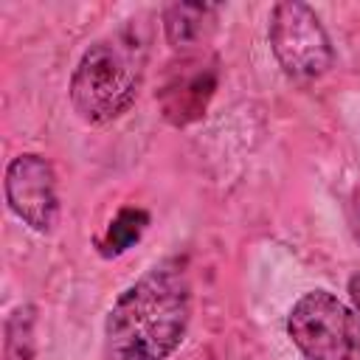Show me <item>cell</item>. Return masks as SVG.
<instances>
[{"mask_svg": "<svg viewBox=\"0 0 360 360\" xmlns=\"http://www.w3.org/2000/svg\"><path fill=\"white\" fill-rule=\"evenodd\" d=\"M270 48L281 70L292 79H318L332 62V42L318 14L307 3H278L270 14Z\"/></svg>", "mask_w": 360, "mask_h": 360, "instance_id": "cell-4", "label": "cell"}, {"mask_svg": "<svg viewBox=\"0 0 360 360\" xmlns=\"http://www.w3.org/2000/svg\"><path fill=\"white\" fill-rule=\"evenodd\" d=\"M6 360H34V309L17 307L6 321Z\"/></svg>", "mask_w": 360, "mask_h": 360, "instance_id": "cell-9", "label": "cell"}, {"mask_svg": "<svg viewBox=\"0 0 360 360\" xmlns=\"http://www.w3.org/2000/svg\"><path fill=\"white\" fill-rule=\"evenodd\" d=\"M149 59V31L129 20L96 39L70 76V104L87 124H107L124 115L143 82Z\"/></svg>", "mask_w": 360, "mask_h": 360, "instance_id": "cell-2", "label": "cell"}, {"mask_svg": "<svg viewBox=\"0 0 360 360\" xmlns=\"http://www.w3.org/2000/svg\"><path fill=\"white\" fill-rule=\"evenodd\" d=\"M214 90L217 59L205 53H186L180 62L169 65V73L158 90V104L166 121H172L174 127H186L202 118Z\"/></svg>", "mask_w": 360, "mask_h": 360, "instance_id": "cell-6", "label": "cell"}, {"mask_svg": "<svg viewBox=\"0 0 360 360\" xmlns=\"http://www.w3.org/2000/svg\"><path fill=\"white\" fill-rule=\"evenodd\" d=\"M6 202L37 233H51L59 219L56 174L42 155H17L6 169Z\"/></svg>", "mask_w": 360, "mask_h": 360, "instance_id": "cell-5", "label": "cell"}, {"mask_svg": "<svg viewBox=\"0 0 360 360\" xmlns=\"http://www.w3.org/2000/svg\"><path fill=\"white\" fill-rule=\"evenodd\" d=\"M349 222H352V231H354V236L360 242V186L354 188L352 202H349Z\"/></svg>", "mask_w": 360, "mask_h": 360, "instance_id": "cell-10", "label": "cell"}, {"mask_svg": "<svg viewBox=\"0 0 360 360\" xmlns=\"http://www.w3.org/2000/svg\"><path fill=\"white\" fill-rule=\"evenodd\" d=\"M287 332L307 360H360V315L326 290L292 304Z\"/></svg>", "mask_w": 360, "mask_h": 360, "instance_id": "cell-3", "label": "cell"}, {"mask_svg": "<svg viewBox=\"0 0 360 360\" xmlns=\"http://www.w3.org/2000/svg\"><path fill=\"white\" fill-rule=\"evenodd\" d=\"M191 321V284L177 259L155 264L112 304L104 323L107 360H166Z\"/></svg>", "mask_w": 360, "mask_h": 360, "instance_id": "cell-1", "label": "cell"}, {"mask_svg": "<svg viewBox=\"0 0 360 360\" xmlns=\"http://www.w3.org/2000/svg\"><path fill=\"white\" fill-rule=\"evenodd\" d=\"M217 22V8L202 3H172L163 11V31L172 48L191 51L202 48V42L211 37Z\"/></svg>", "mask_w": 360, "mask_h": 360, "instance_id": "cell-7", "label": "cell"}, {"mask_svg": "<svg viewBox=\"0 0 360 360\" xmlns=\"http://www.w3.org/2000/svg\"><path fill=\"white\" fill-rule=\"evenodd\" d=\"M349 298H352V304H354V312L360 315V273H354V276L349 278Z\"/></svg>", "mask_w": 360, "mask_h": 360, "instance_id": "cell-11", "label": "cell"}, {"mask_svg": "<svg viewBox=\"0 0 360 360\" xmlns=\"http://www.w3.org/2000/svg\"><path fill=\"white\" fill-rule=\"evenodd\" d=\"M146 222H149V214L141 211V208H124V211H118V217L110 222L104 239L98 242L101 253L104 256H118L127 248H132V242L141 239Z\"/></svg>", "mask_w": 360, "mask_h": 360, "instance_id": "cell-8", "label": "cell"}]
</instances>
